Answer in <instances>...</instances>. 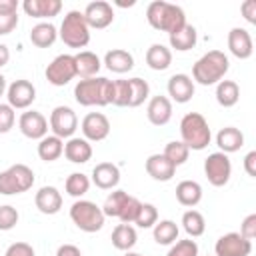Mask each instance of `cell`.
Returning a JSON list of instances; mask_svg holds the SVG:
<instances>
[{"mask_svg": "<svg viewBox=\"0 0 256 256\" xmlns=\"http://www.w3.org/2000/svg\"><path fill=\"white\" fill-rule=\"evenodd\" d=\"M230 70V60L222 50H210L206 54H202L194 66H192V80L202 84V86H214L220 80H224V76Z\"/></svg>", "mask_w": 256, "mask_h": 256, "instance_id": "1", "label": "cell"}, {"mask_svg": "<svg viewBox=\"0 0 256 256\" xmlns=\"http://www.w3.org/2000/svg\"><path fill=\"white\" fill-rule=\"evenodd\" d=\"M146 20L154 30L166 32L168 36L178 32L180 28H184L186 22V14L180 6L164 2V0H154L148 4L146 8Z\"/></svg>", "mask_w": 256, "mask_h": 256, "instance_id": "2", "label": "cell"}, {"mask_svg": "<svg viewBox=\"0 0 256 256\" xmlns=\"http://www.w3.org/2000/svg\"><path fill=\"white\" fill-rule=\"evenodd\" d=\"M112 92V80L104 76L78 80L74 86V98L80 106H108Z\"/></svg>", "mask_w": 256, "mask_h": 256, "instance_id": "3", "label": "cell"}, {"mask_svg": "<svg viewBox=\"0 0 256 256\" xmlns=\"http://www.w3.org/2000/svg\"><path fill=\"white\" fill-rule=\"evenodd\" d=\"M180 138L188 150H204L212 140L208 120L200 112H186L180 120Z\"/></svg>", "mask_w": 256, "mask_h": 256, "instance_id": "4", "label": "cell"}, {"mask_svg": "<svg viewBox=\"0 0 256 256\" xmlns=\"http://www.w3.org/2000/svg\"><path fill=\"white\" fill-rule=\"evenodd\" d=\"M58 38L70 46V48H84L90 42V28L84 20V14L80 10H70L66 12L60 30H58Z\"/></svg>", "mask_w": 256, "mask_h": 256, "instance_id": "5", "label": "cell"}, {"mask_svg": "<svg viewBox=\"0 0 256 256\" xmlns=\"http://www.w3.org/2000/svg\"><path fill=\"white\" fill-rule=\"evenodd\" d=\"M70 220L76 224L78 230L92 234V232L102 230L106 216H104L102 208H100L96 202L78 198V200L70 206Z\"/></svg>", "mask_w": 256, "mask_h": 256, "instance_id": "6", "label": "cell"}, {"mask_svg": "<svg viewBox=\"0 0 256 256\" xmlns=\"http://www.w3.org/2000/svg\"><path fill=\"white\" fill-rule=\"evenodd\" d=\"M34 170L22 162L8 166L6 170L0 172V194L4 196H14V194H22L28 192L34 186Z\"/></svg>", "mask_w": 256, "mask_h": 256, "instance_id": "7", "label": "cell"}, {"mask_svg": "<svg viewBox=\"0 0 256 256\" xmlns=\"http://www.w3.org/2000/svg\"><path fill=\"white\" fill-rule=\"evenodd\" d=\"M204 174L212 186H216V188L226 186L232 176V162H230L228 154H224L220 150L208 154V158L204 160Z\"/></svg>", "mask_w": 256, "mask_h": 256, "instance_id": "8", "label": "cell"}, {"mask_svg": "<svg viewBox=\"0 0 256 256\" xmlns=\"http://www.w3.org/2000/svg\"><path fill=\"white\" fill-rule=\"evenodd\" d=\"M46 80L52 86H66L70 80L76 78V64L74 54H58L44 70Z\"/></svg>", "mask_w": 256, "mask_h": 256, "instance_id": "9", "label": "cell"}, {"mask_svg": "<svg viewBox=\"0 0 256 256\" xmlns=\"http://www.w3.org/2000/svg\"><path fill=\"white\" fill-rule=\"evenodd\" d=\"M48 126L52 130L54 136L58 138H72L76 128H78V116L76 112L70 108V106H56L52 112H50V120H48Z\"/></svg>", "mask_w": 256, "mask_h": 256, "instance_id": "10", "label": "cell"}, {"mask_svg": "<svg viewBox=\"0 0 256 256\" xmlns=\"http://www.w3.org/2000/svg\"><path fill=\"white\" fill-rule=\"evenodd\" d=\"M6 100L14 110H26L36 100V86L26 78L14 80L6 88Z\"/></svg>", "mask_w": 256, "mask_h": 256, "instance_id": "11", "label": "cell"}, {"mask_svg": "<svg viewBox=\"0 0 256 256\" xmlns=\"http://www.w3.org/2000/svg\"><path fill=\"white\" fill-rule=\"evenodd\" d=\"M252 242L240 236V232H226L214 244L216 256H250Z\"/></svg>", "mask_w": 256, "mask_h": 256, "instance_id": "12", "label": "cell"}, {"mask_svg": "<svg viewBox=\"0 0 256 256\" xmlns=\"http://www.w3.org/2000/svg\"><path fill=\"white\" fill-rule=\"evenodd\" d=\"M18 128L30 140H42L48 134V130H50L46 116L42 112H38V110H26V112H22L20 118H18Z\"/></svg>", "mask_w": 256, "mask_h": 256, "instance_id": "13", "label": "cell"}, {"mask_svg": "<svg viewBox=\"0 0 256 256\" xmlns=\"http://www.w3.org/2000/svg\"><path fill=\"white\" fill-rule=\"evenodd\" d=\"M80 130L88 142H102L110 134V120L102 112H88L80 122Z\"/></svg>", "mask_w": 256, "mask_h": 256, "instance_id": "14", "label": "cell"}, {"mask_svg": "<svg viewBox=\"0 0 256 256\" xmlns=\"http://www.w3.org/2000/svg\"><path fill=\"white\" fill-rule=\"evenodd\" d=\"M82 14H84V20H86L88 28L102 30V28H108L114 22V8L106 0H96V2L86 4Z\"/></svg>", "mask_w": 256, "mask_h": 256, "instance_id": "15", "label": "cell"}, {"mask_svg": "<svg viewBox=\"0 0 256 256\" xmlns=\"http://www.w3.org/2000/svg\"><path fill=\"white\" fill-rule=\"evenodd\" d=\"M228 50L232 56H236L238 60H248L254 52V42H252V36L246 28H240V26H234L230 32H228Z\"/></svg>", "mask_w": 256, "mask_h": 256, "instance_id": "16", "label": "cell"}, {"mask_svg": "<svg viewBox=\"0 0 256 256\" xmlns=\"http://www.w3.org/2000/svg\"><path fill=\"white\" fill-rule=\"evenodd\" d=\"M166 88H168L170 100H174L176 104H186V102H190L192 96H194V90H196L194 80H192L188 74H182V72L172 74Z\"/></svg>", "mask_w": 256, "mask_h": 256, "instance_id": "17", "label": "cell"}, {"mask_svg": "<svg viewBox=\"0 0 256 256\" xmlns=\"http://www.w3.org/2000/svg\"><path fill=\"white\" fill-rule=\"evenodd\" d=\"M90 182L100 190H116L120 182V168L114 162H98L92 168Z\"/></svg>", "mask_w": 256, "mask_h": 256, "instance_id": "18", "label": "cell"}, {"mask_svg": "<svg viewBox=\"0 0 256 256\" xmlns=\"http://www.w3.org/2000/svg\"><path fill=\"white\" fill-rule=\"evenodd\" d=\"M146 174L156 182H168L176 174V166L164 154H150L144 162Z\"/></svg>", "mask_w": 256, "mask_h": 256, "instance_id": "19", "label": "cell"}, {"mask_svg": "<svg viewBox=\"0 0 256 256\" xmlns=\"http://www.w3.org/2000/svg\"><path fill=\"white\" fill-rule=\"evenodd\" d=\"M146 116H148V122L154 124V126H164L170 122L172 118V100L168 96H152L148 100V106H146Z\"/></svg>", "mask_w": 256, "mask_h": 256, "instance_id": "20", "label": "cell"}, {"mask_svg": "<svg viewBox=\"0 0 256 256\" xmlns=\"http://www.w3.org/2000/svg\"><path fill=\"white\" fill-rule=\"evenodd\" d=\"M34 204L42 214H58L62 208V194L56 186H42L34 196Z\"/></svg>", "mask_w": 256, "mask_h": 256, "instance_id": "21", "label": "cell"}, {"mask_svg": "<svg viewBox=\"0 0 256 256\" xmlns=\"http://www.w3.org/2000/svg\"><path fill=\"white\" fill-rule=\"evenodd\" d=\"M22 8L30 18L44 20V18L58 16L62 10V2L60 0H24Z\"/></svg>", "mask_w": 256, "mask_h": 256, "instance_id": "22", "label": "cell"}, {"mask_svg": "<svg viewBox=\"0 0 256 256\" xmlns=\"http://www.w3.org/2000/svg\"><path fill=\"white\" fill-rule=\"evenodd\" d=\"M64 156L72 164H86L92 158V144L86 138L72 136L64 142Z\"/></svg>", "mask_w": 256, "mask_h": 256, "instance_id": "23", "label": "cell"}, {"mask_svg": "<svg viewBox=\"0 0 256 256\" xmlns=\"http://www.w3.org/2000/svg\"><path fill=\"white\" fill-rule=\"evenodd\" d=\"M104 66L114 74H126L134 68V56L124 48H112L104 54Z\"/></svg>", "mask_w": 256, "mask_h": 256, "instance_id": "24", "label": "cell"}, {"mask_svg": "<svg viewBox=\"0 0 256 256\" xmlns=\"http://www.w3.org/2000/svg\"><path fill=\"white\" fill-rule=\"evenodd\" d=\"M74 64H76V76L80 80L94 78L102 68V60L98 58V54L90 50H80L78 54H74Z\"/></svg>", "mask_w": 256, "mask_h": 256, "instance_id": "25", "label": "cell"}, {"mask_svg": "<svg viewBox=\"0 0 256 256\" xmlns=\"http://www.w3.org/2000/svg\"><path fill=\"white\" fill-rule=\"evenodd\" d=\"M216 146L224 154L238 152L244 146V134H242V130H238L236 126H224V128H220L218 134H216Z\"/></svg>", "mask_w": 256, "mask_h": 256, "instance_id": "26", "label": "cell"}, {"mask_svg": "<svg viewBox=\"0 0 256 256\" xmlns=\"http://www.w3.org/2000/svg\"><path fill=\"white\" fill-rule=\"evenodd\" d=\"M110 240H112V246L116 250L130 252L138 242V234H136V228L132 224H116V228L112 230Z\"/></svg>", "mask_w": 256, "mask_h": 256, "instance_id": "27", "label": "cell"}, {"mask_svg": "<svg viewBox=\"0 0 256 256\" xmlns=\"http://www.w3.org/2000/svg\"><path fill=\"white\" fill-rule=\"evenodd\" d=\"M176 200L186 208H194L202 200V186L196 180H182L176 186Z\"/></svg>", "mask_w": 256, "mask_h": 256, "instance_id": "28", "label": "cell"}, {"mask_svg": "<svg viewBox=\"0 0 256 256\" xmlns=\"http://www.w3.org/2000/svg\"><path fill=\"white\" fill-rule=\"evenodd\" d=\"M58 40V28L52 22H38L30 30V42L36 48H48Z\"/></svg>", "mask_w": 256, "mask_h": 256, "instance_id": "29", "label": "cell"}, {"mask_svg": "<svg viewBox=\"0 0 256 256\" xmlns=\"http://www.w3.org/2000/svg\"><path fill=\"white\" fill-rule=\"evenodd\" d=\"M146 64L148 68L156 70V72H162L166 68H170L172 64V50L164 44H152L148 50H146Z\"/></svg>", "mask_w": 256, "mask_h": 256, "instance_id": "30", "label": "cell"}, {"mask_svg": "<svg viewBox=\"0 0 256 256\" xmlns=\"http://www.w3.org/2000/svg\"><path fill=\"white\" fill-rule=\"evenodd\" d=\"M64 154V140L54 136V134H46L42 140H38V158L44 162H54Z\"/></svg>", "mask_w": 256, "mask_h": 256, "instance_id": "31", "label": "cell"}, {"mask_svg": "<svg viewBox=\"0 0 256 256\" xmlns=\"http://www.w3.org/2000/svg\"><path fill=\"white\" fill-rule=\"evenodd\" d=\"M168 40H170V48H174V50H178V52H188V50H192V48L196 46V42H198V32H196V28H194L192 24H186V26L180 28L178 32L170 34Z\"/></svg>", "mask_w": 256, "mask_h": 256, "instance_id": "32", "label": "cell"}, {"mask_svg": "<svg viewBox=\"0 0 256 256\" xmlns=\"http://www.w3.org/2000/svg\"><path fill=\"white\" fill-rule=\"evenodd\" d=\"M216 102L222 106V108H232L238 104L240 100V86L234 82V80H220L216 84Z\"/></svg>", "mask_w": 256, "mask_h": 256, "instance_id": "33", "label": "cell"}, {"mask_svg": "<svg viewBox=\"0 0 256 256\" xmlns=\"http://www.w3.org/2000/svg\"><path fill=\"white\" fill-rule=\"evenodd\" d=\"M178 234H180V228L174 220H158L154 226H152V236H154V242L160 244V246H170L178 240Z\"/></svg>", "mask_w": 256, "mask_h": 256, "instance_id": "34", "label": "cell"}, {"mask_svg": "<svg viewBox=\"0 0 256 256\" xmlns=\"http://www.w3.org/2000/svg\"><path fill=\"white\" fill-rule=\"evenodd\" d=\"M182 228H184V232H186L190 238L202 236V234L206 232V220H204L202 212H198V210H194V208L186 210V212L182 214Z\"/></svg>", "mask_w": 256, "mask_h": 256, "instance_id": "35", "label": "cell"}, {"mask_svg": "<svg viewBox=\"0 0 256 256\" xmlns=\"http://www.w3.org/2000/svg\"><path fill=\"white\" fill-rule=\"evenodd\" d=\"M130 84V100H128V108H138L142 106L146 100H150V84L138 76L128 78Z\"/></svg>", "mask_w": 256, "mask_h": 256, "instance_id": "36", "label": "cell"}, {"mask_svg": "<svg viewBox=\"0 0 256 256\" xmlns=\"http://www.w3.org/2000/svg\"><path fill=\"white\" fill-rule=\"evenodd\" d=\"M90 178L86 176V174H82V172H72L68 178H66V182H64V190H66V194L68 196H72V198H82L88 190H90Z\"/></svg>", "mask_w": 256, "mask_h": 256, "instance_id": "37", "label": "cell"}, {"mask_svg": "<svg viewBox=\"0 0 256 256\" xmlns=\"http://www.w3.org/2000/svg\"><path fill=\"white\" fill-rule=\"evenodd\" d=\"M128 192H124V190H112L108 196H106V200H104V206H102V212H104V216H110V218H118L120 216V212H122V208H124V204H126V200H128Z\"/></svg>", "mask_w": 256, "mask_h": 256, "instance_id": "38", "label": "cell"}, {"mask_svg": "<svg viewBox=\"0 0 256 256\" xmlns=\"http://www.w3.org/2000/svg\"><path fill=\"white\" fill-rule=\"evenodd\" d=\"M162 154L178 168V166H182V164L188 160L190 150H188V146H186L182 140H172V142H168V144L164 146V152H162Z\"/></svg>", "mask_w": 256, "mask_h": 256, "instance_id": "39", "label": "cell"}, {"mask_svg": "<svg viewBox=\"0 0 256 256\" xmlns=\"http://www.w3.org/2000/svg\"><path fill=\"white\" fill-rule=\"evenodd\" d=\"M130 100V84L128 80H112V92H110V104L124 108Z\"/></svg>", "mask_w": 256, "mask_h": 256, "instance_id": "40", "label": "cell"}, {"mask_svg": "<svg viewBox=\"0 0 256 256\" xmlns=\"http://www.w3.org/2000/svg\"><path fill=\"white\" fill-rule=\"evenodd\" d=\"M156 222H158V208L154 204H150V202H142L134 224L138 228H152Z\"/></svg>", "mask_w": 256, "mask_h": 256, "instance_id": "41", "label": "cell"}, {"mask_svg": "<svg viewBox=\"0 0 256 256\" xmlns=\"http://www.w3.org/2000/svg\"><path fill=\"white\" fill-rule=\"evenodd\" d=\"M166 256H198V244L192 238L176 240L174 244H170V250L166 252Z\"/></svg>", "mask_w": 256, "mask_h": 256, "instance_id": "42", "label": "cell"}, {"mask_svg": "<svg viewBox=\"0 0 256 256\" xmlns=\"http://www.w3.org/2000/svg\"><path fill=\"white\" fill-rule=\"evenodd\" d=\"M18 220H20V214H18V210L14 206H10V204H2L0 206V230L2 232L12 230L18 224Z\"/></svg>", "mask_w": 256, "mask_h": 256, "instance_id": "43", "label": "cell"}, {"mask_svg": "<svg viewBox=\"0 0 256 256\" xmlns=\"http://www.w3.org/2000/svg\"><path fill=\"white\" fill-rule=\"evenodd\" d=\"M140 206H142V202H140L138 198L128 196V200H126V204H124V208H122V212H120L118 220H120L122 224H134V220H136V216H138Z\"/></svg>", "mask_w": 256, "mask_h": 256, "instance_id": "44", "label": "cell"}, {"mask_svg": "<svg viewBox=\"0 0 256 256\" xmlns=\"http://www.w3.org/2000/svg\"><path fill=\"white\" fill-rule=\"evenodd\" d=\"M16 122V110L8 102H0V134H6L14 128Z\"/></svg>", "mask_w": 256, "mask_h": 256, "instance_id": "45", "label": "cell"}, {"mask_svg": "<svg viewBox=\"0 0 256 256\" xmlns=\"http://www.w3.org/2000/svg\"><path fill=\"white\" fill-rule=\"evenodd\" d=\"M4 256H36V252L28 242H12L6 248Z\"/></svg>", "mask_w": 256, "mask_h": 256, "instance_id": "46", "label": "cell"}, {"mask_svg": "<svg viewBox=\"0 0 256 256\" xmlns=\"http://www.w3.org/2000/svg\"><path fill=\"white\" fill-rule=\"evenodd\" d=\"M240 236H244L250 242L256 238V214H248L242 220V224H240Z\"/></svg>", "mask_w": 256, "mask_h": 256, "instance_id": "47", "label": "cell"}, {"mask_svg": "<svg viewBox=\"0 0 256 256\" xmlns=\"http://www.w3.org/2000/svg\"><path fill=\"white\" fill-rule=\"evenodd\" d=\"M18 26V14H0V36L10 34Z\"/></svg>", "mask_w": 256, "mask_h": 256, "instance_id": "48", "label": "cell"}, {"mask_svg": "<svg viewBox=\"0 0 256 256\" xmlns=\"http://www.w3.org/2000/svg\"><path fill=\"white\" fill-rule=\"evenodd\" d=\"M240 12L246 18V22L256 24V0H246L240 4Z\"/></svg>", "mask_w": 256, "mask_h": 256, "instance_id": "49", "label": "cell"}, {"mask_svg": "<svg viewBox=\"0 0 256 256\" xmlns=\"http://www.w3.org/2000/svg\"><path fill=\"white\" fill-rule=\"evenodd\" d=\"M244 172L250 178H256V150H250L244 156Z\"/></svg>", "mask_w": 256, "mask_h": 256, "instance_id": "50", "label": "cell"}, {"mask_svg": "<svg viewBox=\"0 0 256 256\" xmlns=\"http://www.w3.org/2000/svg\"><path fill=\"white\" fill-rule=\"evenodd\" d=\"M56 256H82V250L74 244H62V246H58Z\"/></svg>", "mask_w": 256, "mask_h": 256, "instance_id": "51", "label": "cell"}, {"mask_svg": "<svg viewBox=\"0 0 256 256\" xmlns=\"http://www.w3.org/2000/svg\"><path fill=\"white\" fill-rule=\"evenodd\" d=\"M0 14H18L16 0H0Z\"/></svg>", "mask_w": 256, "mask_h": 256, "instance_id": "52", "label": "cell"}, {"mask_svg": "<svg viewBox=\"0 0 256 256\" xmlns=\"http://www.w3.org/2000/svg\"><path fill=\"white\" fill-rule=\"evenodd\" d=\"M10 62V50L6 44H0V68H4Z\"/></svg>", "mask_w": 256, "mask_h": 256, "instance_id": "53", "label": "cell"}, {"mask_svg": "<svg viewBox=\"0 0 256 256\" xmlns=\"http://www.w3.org/2000/svg\"><path fill=\"white\" fill-rule=\"evenodd\" d=\"M6 88H8V84H6V78H4V74L0 72V98L6 94Z\"/></svg>", "mask_w": 256, "mask_h": 256, "instance_id": "54", "label": "cell"}, {"mask_svg": "<svg viewBox=\"0 0 256 256\" xmlns=\"http://www.w3.org/2000/svg\"><path fill=\"white\" fill-rule=\"evenodd\" d=\"M124 256H144V254H138V252H132V250H130V252H126Z\"/></svg>", "mask_w": 256, "mask_h": 256, "instance_id": "55", "label": "cell"}]
</instances>
